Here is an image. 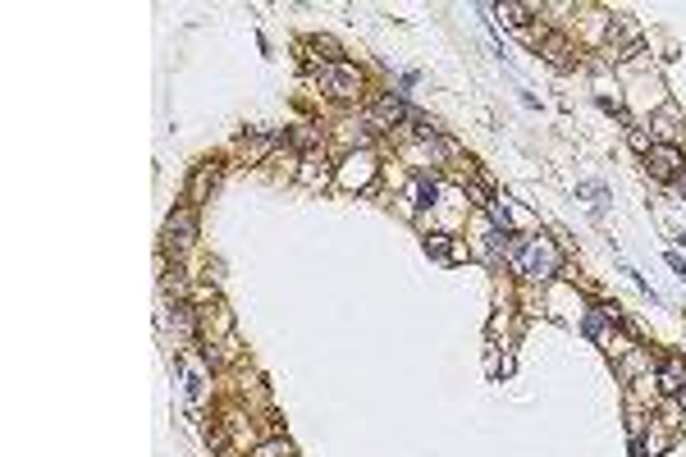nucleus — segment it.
<instances>
[{"mask_svg":"<svg viewBox=\"0 0 686 457\" xmlns=\"http://www.w3.org/2000/svg\"><path fill=\"white\" fill-rule=\"evenodd\" d=\"M558 266H563V256H558V247L549 238H526L517 251V270L526 279H554Z\"/></svg>","mask_w":686,"mask_h":457,"instance_id":"f257e3e1","label":"nucleus"},{"mask_svg":"<svg viewBox=\"0 0 686 457\" xmlns=\"http://www.w3.org/2000/svg\"><path fill=\"white\" fill-rule=\"evenodd\" d=\"M334 179H339V188L348 192H357V188H371V179H375V155L371 151H348L343 155V165L334 170Z\"/></svg>","mask_w":686,"mask_h":457,"instance_id":"f03ea898","label":"nucleus"},{"mask_svg":"<svg viewBox=\"0 0 686 457\" xmlns=\"http://www.w3.org/2000/svg\"><path fill=\"white\" fill-rule=\"evenodd\" d=\"M165 238H170V247H192V238H197V210L192 206L174 210L165 220Z\"/></svg>","mask_w":686,"mask_h":457,"instance_id":"7ed1b4c3","label":"nucleus"},{"mask_svg":"<svg viewBox=\"0 0 686 457\" xmlns=\"http://www.w3.org/2000/svg\"><path fill=\"white\" fill-rule=\"evenodd\" d=\"M645 170L654 174V179H678V170H682V151L673 147V142H663V147H654L650 155H645Z\"/></svg>","mask_w":686,"mask_h":457,"instance_id":"20e7f679","label":"nucleus"},{"mask_svg":"<svg viewBox=\"0 0 686 457\" xmlns=\"http://www.w3.org/2000/svg\"><path fill=\"white\" fill-rule=\"evenodd\" d=\"M325 78H330V92L334 96H357V92H362V73H357L353 64H330Z\"/></svg>","mask_w":686,"mask_h":457,"instance_id":"39448f33","label":"nucleus"},{"mask_svg":"<svg viewBox=\"0 0 686 457\" xmlns=\"http://www.w3.org/2000/svg\"><path fill=\"white\" fill-rule=\"evenodd\" d=\"M682 388H686V362H678V357H668V362L659 366V393H678L682 398Z\"/></svg>","mask_w":686,"mask_h":457,"instance_id":"423d86ee","label":"nucleus"},{"mask_svg":"<svg viewBox=\"0 0 686 457\" xmlns=\"http://www.w3.org/2000/svg\"><path fill=\"white\" fill-rule=\"evenodd\" d=\"M275 133H256V138H243V142H238V151H243L247 155V160H266V155L270 151H275Z\"/></svg>","mask_w":686,"mask_h":457,"instance_id":"0eeeda50","label":"nucleus"},{"mask_svg":"<svg viewBox=\"0 0 686 457\" xmlns=\"http://www.w3.org/2000/svg\"><path fill=\"white\" fill-rule=\"evenodd\" d=\"M495 14L504 18L508 28H521V23H526L531 14H536V9H531V5H517V0H508V5H495Z\"/></svg>","mask_w":686,"mask_h":457,"instance_id":"6e6552de","label":"nucleus"},{"mask_svg":"<svg viewBox=\"0 0 686 457\" xmlns=\"http://www.w3.org/2000/svg\"><path fill=\"white\" fill-rule=\"evenodd\" d=\"M576 192H581V197H591V210H595V215H604V201H608V188H604V183H581Z\"/></svg>","mask_w":686,"mask_h":457,"instance_id":"1a4fd4ad","label":"nucleus"},{"mask_svg":"<svg viewBox=\"0 0 686 457\" xmlns=\"http://www.w3.org/2000/svg\"><path fill=\"white\" fill-rule=\"evenodd\" d=\"M545 55H549V64H554V69H567V42H563V37H549V42H545Z\"/></svg>","mask_w":686,"mask_h":457,"instance_id":"9d476101","label":"nucleus"},{"mask_svg":"<svg viewBox=\"0 0 686 457\" xmlns=\"http://www.w3.org/2000/svg\"><path fill=\"white\" fill-rule=\"evenodd\" d=\"M485 206H490V215H495V225H499V229H504V233H508V229H513V210H508V201H504V197H495V201H485Z\"/></svg>","mask_w":686,"mask_h":457,"instance_id":"9b49d317","label":"nucleus"},{"mask_svg":"<svg viewBox=\"0 0 686 457\" xmlns=\"http://www.w3.org/2000/svg\"><path fill=\"white\" fill-rule=\"evenodd\" d=\"M426 251H430L434 261H453V247H449V242L439 238V233H434V238H426Z\"/></svg>","mask_w":686,"mask_h":457,"instance_id":"f8f14e48","label":"nucleus"},{"mask_svg":"<svg viewBox=\"0 0 686 457\" xmlns=\"http://www.w3.org/2000/svg\"><path fill=\"white\" fill-rule=\"evenodd\" d=\"M170 325L179 329V334H192V311L188 307H174V316H170Z\"/></svg>","mask_w":686,"mask_h":457,"instance_id":"ddd939ff","label":"nucleus"},{"mask_svg":"<svg viewBox=\"0 0 686 457\" xmlns=\"http://www.w3.org/2000/svg\"><path fill=\"white\" fill-rule=\"evenodd\" d=\"M293 142L297 147H316V142H321V133L312 129V124H297V133H293Z\"/></svg>","mask_w":686,"mask_h":457,"instance_id":"4468645a","label":"nucleus"},{"mask_svg":"<svg viewBox=\"0 0 686 457\" xmlns=\"http://www.w3.org/2000/svg\"><path fill=\"white\" fill-rule=\"evenodd\" d=\"M627 142H632L636 151H645V155L654 151V142H650V133H645V129H632V133H627Z\"/></svg>","mask_w":686,"mask_h":457,"instance_id":"2eb2a0df","label":"nucleus"},{"mask_svg":"<svg viewBox=\"0 0 686 457\" xmlns=\"http://www.w3.org/2000/svg\"><path fill=\"white\" fill-rule=\"evenodd\" d=\"M417 206H434V183L417 179Z\"/></svg>","mask_w":686,"mask_h":457,"instance_id":"dca6fc26","label":"nucleus"},{"mask_svg":"<svg viewBox=\"0 0 686 457\" xmlns=\"http://www.w3.org/2000/svg\"><path fill=\"white\" fill-rule=\"evenodd\" d=\"M673 124H678V110H673V105H668V110L659 114V133H663V138H673V133H678V129H673Z\"/></svg>","mask_w":686,"mask_h":457,"instance_id":"f3484780","label":"nucleus"},{"mask_svg":"<svg viewBox=\"0 0 686 457\" xmlns=\"http://www.w3.org/2000/svg\"><path fill=\"white\" fill-rule=\"evenodd\" d=\"M668 266H673V270H678V275L686 279V261H682V256H673V251H668Z\"/></svg>","mask_w":686,"mask_h":457,"instance_id":"a211bd4d","label":"nucleus"},{"mask_svg":"<svg viewBox=\"0 0 686 457\" xmlns=\"http://www.w3.org/2000/svg\"><path fill=\"white\" fill-rule=\"evenodd\" d=\"M682 403H686V388H682Z\"/></svg>","mask_w":686,"mask_h":457,"instance_id":"6ab92c4d","label":"nucleus"}]
</instances>
